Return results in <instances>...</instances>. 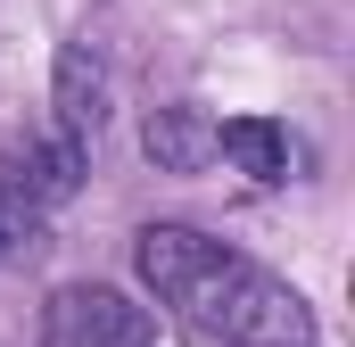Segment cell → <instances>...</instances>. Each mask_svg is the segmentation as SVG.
Returning a JSON list of instances; mask_svg holds the SVG:
<instances>
[{
    "label": "cell",
    "instance_id": "cell-3",
    "mask_svg": "<svg viewBox=\"0 0 355 347\" xmlns=\"http://www.w3.org/2000/svg\"><path fill=\"white\" fill-rule=\"evenodd\" d=\"M42 347H157V323L107 281H67L42 306Z\"/></svg>",
    "mask_w": 355,
    "mask_h": 347
},
{
    "label": "cell",
    "instance_id": "cell-4",
    "mask_svg": "<svg viewBox=\"0 0 355 347\" xmlns=\"http://www.w3.org/2000/svg\"><path fill=\"white\" fill-rule=\"evenodd\" d=\"M99 124H107V75H99V50L91 42H67L58 50V75H50V133H67V141H99Z\"/></svg>",
    "mask_w": 355,
    "mask_h": 347
},
{
    "label": "cell",
    "instance_id": "cell-5",
    "mask_svg": "<svg viewBox=\"0 0 355 347\" xmlns=\"http://www.w3.org/2000/svg\"><path fill=\"white\" fill-rule=\"evenodd\" d=\"M141 149H149L166 174H198V166H215V116H207V108H190V99H174V108H149Z\"/></svg>",
    "mask_w": 355,
    "mask_h": 347
},
{
    "label": "cell",
    "instance_id": "cell-6",
    "mask_svg": "<svg viewBox=\"0 0 355 347\" xmlns=\"http://www.w3.org/2000/svg\"><path fill=\"white\" fill-rule=\"evenodd\" d=\"M215 158H232L248 182H289V133L272 116H223L215 124Z\"/></svg>",
    "mask_w": 355,
    "mask_h": 347
},
{
    "label": "cell",
    "instance_id": "cell-2",
    "mask_svg": "<svg viewBox=\"0 0 355 347\" xmlns=\"http://www.w3.org/2000/svg\"><path fill=\"white\" fill-rule=\"evenodd\" d=\"M83 174H91V149L67 141V133H50V124L0 141V257L25 248V240L83 190Z\"/></svg>",
    "mask_w": 355,
    "mask_h": 347
},
{
    "label": "cell",
    "instance_id": "cell-1",
    "mask_svg": "<svg viewBox=\"0 0 355 347\" xmlns=\"http://www.w3.org/2000/svg\"><path fill=\"white\" fill-rule=\"evenodd\" d=\"M132 264L182 323H198L232 347H314V306L281 273H265L257 257H240V248H223L190 223L132 232Z\"/></svg>",
    "mask_w": 355,
    "mask_h": 347
}]
</instances>
